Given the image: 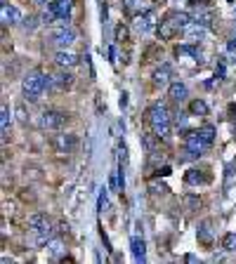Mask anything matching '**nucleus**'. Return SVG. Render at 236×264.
<instances>
[{
	"label": "nucleus",
	"mask_w": 236,
	"mask_h": 264,
	"mask_svg": "<svg viewBox=\"0 0 236 264\" xmlns=\"http://www.w3.org/2000/svg\"><path fill=\"white\" fill-rule=\"evenodd\" d=\"M50 85H52V76L36 69V71H29V73L24 76L22 92H24V97H26L29 101H38L40 94L45 92V90H50Z\"/></svg>",
	"instance_id": "nucleus-1"
},
{
	"label": "nucleus",
	"mask_w": 236,
	"mask_h": 264,
	"mask_svg": "<svg viewBox=\"0 0 236 264\" xmlns=\"http://www.w3.org/2000/svg\"><path fill=\"white\" fill-rule=\"evenodd\" d=\"M147 120H149L151 130H154V135H156L158 140H168V137H170L173 116H170V111H168V106H165V104L156 101V104L149 109V113H147Z\"/></svg>",
	"instance_id": "nucleus-2"
},
{
	"label": "nucleus",
	"mask_w": 236,
	"mask_h": 264,
	"mask_svg": "<svg viewBox=\"0 0 236 264\" xmlns=\"http://www.w3.org/2000/svg\"><path fill=\"white\" fill-rule=\"evenodd\" d=\"M191 22H194V19H191V15H187V12H170V15L161 22V26H158V38L161 40L175 38V36L180 31H184Z\"/></svg>",
	"instance_id": "nucleus-3"
},
{
	"label": "nucleus",
	"mask_w": 236,
	"mask_h": 264,
	"mask_svg": "<svg viewBox=\"0 0 236 264\" xmlns=\"http://www.w3.org/2000/svg\"><path fill=\"white\" fill-rule=\"evenodd\" d=\"M69 123V113L57 109H47L38 116V127L40 130H50V132H59L64 130V125Z\"/></svg>",
	"instance_id": "nucleus-4"
},
{
	"label": "nucleus",
	"mask_w": 236,
	"mask_h": 264,
	"mask_svg": "<svg viewBox=\"0 0 236 264\" xmlns=\"http://www.w3.org/2000/svg\"><path fill=\"white\" fill-rule=\"evenodd\" d=\"M184 147H187V158H201L203 151L210 144L201 137L198 130H189V132H184Z\"/></svg>",
	"instance_id": "nucleus-5"
},
{
	"label": "nucleus",
	"mask_w": 236,
	"mask_h": 264,
	"mask_svg": "<svg viewBox=\"0 0 236 264\" xmlns=\"http://www.w3.org/2000/svg\"><path fill=\"white\" fill-rule=\"evenodd\" d=\"M154 26H156V15H154L151 10H147V12H142V15L135 17L133 31L137 33V36H144V33H149Z\"/></svg>",
	"instance_id": "nucleus-6"
},
{
	"label": "nucleus",
	"mask_w": 236,
	"mask_h": 264,
	"mask_svg": "<svg viewBox=\"0 0 236 264\" xmlns=\"http://www.w3.org/2000/svg\"><path fill=\"white\" fill-rule=\"evenodd\" d=\"M29 231H31L33 245H45L50 238H55V229H52L50 222H47V224H40V226H29Z\"/></svg>",
	"instance_id": "nucleus-7"
},
{
	"label": "nucleus",
	"mask_w": 236,
	"mask_h": 264,
	"mask_svg": "<svg viewBox=\"0 0 236 264\" xmlns=\"http://www.w3.org/2000/svg\"><path fill=\"white\" fill-rule=\"evenodd\" d=\"M76 40V31H73V26H64V29H52V43H55L59 50L64 47H69L71 43Z\"/></svg>",
	"instance_id": "nucleus-8"
},
{
	"label": "nucleus",
	"mask_w": 236,
	"mask_h": 264,
	"mask_svg": "<svg viewBox=\"0 0 236 264\" xmlns=\"http://www.w3.org/2000/svg\"><path fill=\"white\" fill-rule=\"evenodd\" d=\"M52 144H55V149L59 154H71L73 149L78 147V137L76 135H57Z\"/></svg>",
	"instance_id": "nucleus-9"
},
{
	"label": "nucleus",
	"mask_w": 236,
	"mask_h": 264,
	"mask_svg": "<svg viewBox=\"0 0 236 264\" xmlns=\"http://www.w3.org/2000/svg\"><path fill=\"white\" fill-rule=\"evenodd\" d=\"M182 33L187 36L189 43H201V40L205 38V33H208V26H203V24H198L196 19H194V22L189 24V26Z\"/></svg>",
	"instance_id": "nucleus-10"
},
{
	"label": "nucleus",
	"mask_w": 236,
	"mask_h": 264,
	"mask_svg": "<svg viewBox=\"0 0 236 264\" xmlns=\"http://www.w3.org/2000/svg\"><path fill=\"white\" fill-rule=\"evenodd\" d=\"M71 85H73V76H71L69 71H59V73L52 76V85H50V90L64 92V90H69Z\"/></svg>",
	"instance_id": "nucleus-11"
},
{
	"label": "nucleus",
	"mask_w": 236,
	"mask_h": 264,
	"mask_svg": "<svg viewBox=\"0 0 236 264\" xmlns=\"http://www.w3.org/2000/svg\"><path fill=\"white\" fill-rule=\"evenodd\" d=\"M55 62L62 66V69H73L76 64H78V55L76 52H71V50H57V55H55Z\"/></svg>",
	"instance_id": "nucleus-12"
},
{
	"label": "nucleus",
	"mask_w": 236,
	"mask_h": 264,
	"mask_svg": "<svg viewBox=\"0 0 236 264\" xmlns=\"http://www.w3.org/2000/svg\"><path fill=\"white\" fill-rule=\"evenodd\" d=\"M45 250H47V255L52 257V259H64L66 257V248H64V241L62 238H50V241L45 243Z\"/></svg>",
	"instance_id": "nucleus-13"
},
{
	"label": "nucleus",
	"mask_w": 236,
	"mask_h": 264,
	"mask_svg": "<svg viewBox=\"0 0 236 264\" xmlns=\"http://www.w3.org/2000/svg\"><path fill=\"white\" fill-rule=\"evenodd\" d=\"M47 8L57 12V17H66L71 19V12H73V0H52V3H47Z\"/></svg>",
	"instance_id": "nucleus-14"
},
{
	"label": "nucleus",
	"mask_w": 236,
	"mask_h": 264,
	"mask_svg": "<svg viewBox=\"0 0 236 264\" xmlns=\"http://www.w3.org/2000/svg\"><path fill=\"white\" fill-rule=\"evenodd\" d=\"M0 17H3V24H22V19H24L22 12L17 8H12V5H8V3H3Z\"/></svg>",
	"instance_id": "nucleus-15"
},
{
	"label": "nucleus",
	"mask_w": 236,
	"mask_h": 264,
	"mask_svg": "<svg viewBox=\"0 0 236 264\" xmlns=\"http://www.w3.org/2000/svg\"><path fill=\"white\" fill-rule=\"evenodd\" d=\"M184 182H187L189 187H198V184H208V182H210V177H208L203 170L191 168V170H187V175H184Z\"/></svg>",
	"instance_id": "nucleus-16"
},
{
	"label": "nucleus",
	"mask_w": 236,
	"mask_h": 264,
	"mask_svg": "<svg viewBox=\"0 0 236 264\" xmlns=\"http://www.w3.org/2000/svg\"><path fill=\"white\" fill-rule=\"evenodd\" d=\"M187 94H189V90L184 83H170V87H168V97L173 101H177V104H182V101L187 99Z\"/></svg>",
	"instance_id": "nucleus-17"
},
{
	"label": "nucleus",
	"mask_w": 236,
	"mask_h": 264,
	"mask_svg": "<svg viewBox=\"0 0 236 264\" xmlns=\"http://www.w3.org/2000/svg\"><path fill=\"white\" fill-rule=\"evenodd\" d=\"M170 64H163L161 69L154 71V85L156 87H165V85H170Z\"/></svg>",
	"instance_id": "nucleus-18"
},
{
	"label": "nucleus",
	"mask_w": 236,
	"mask_h": 264,
	"mask_svg": "<svg viewBox=\"0 0 236 264\" xmlns=\"http://www.w3.org/2000/svg\"><path fill=\"white\" fill-rule=\"evenodd\" d=\"M130 245H133V257H135V262H144V259H147V248H144V241H142L140 236H133Z\"/></svg>",
	"instance_id": "nucleus-19"
},
{
	"label": "nucleus",
	"mask_w": 236,
	"mask_h": 264,
	"mask_svg": "<svg viewBox=\"0 0 236 264\" xmlns=\"http://www.w3.org/2000/svg\"><path fill=\"white\" fill-rule=\"evenodd\" d=\"M123 10H126L128 15H142V12H147V5H144V0H123Z\"/></svg>",
	"instance_id": "nucleus-20"
},
{
	"label": "nucleus",
	"mask_w": 236,
	"mask_h": 264,
	"mask_svg": "<svg viewBox=\"0 0 236 264\" xmlns=\"http://www.w3.org/2000/svg\"><path fill=\"white\" fill-rule=\"evenodd\" d=\"M10 123H12V113H10V109L5 106V104H3V109H0V127H3V142L8 140Z\"/></svg>",
	"instance_id": "nucleus-21"
},
{
	"label": "nucleus",
	"mask_w": 236,
	"mask_h": 264,
	"mask_svg": "<svg viewBox=\"0 0 236 264\" xmlns=\"http://www.w3.org/2000/svg\"><path fill=\"white\" fill-rule=\"evenodd\" d=\"M140 142H142V147L147 149L149 154H154V151L158 149V137L154 135V132H142V140Z\"/></svg>",
	"instance_id": "nucleus-22"
},
{
	"label": "nucleus",
	"mask_w": 236,
	"mask_h": 264,
	"mask_svg": "<svg viewBox=\"0 0 236 264\" xmlns=\"http://www.w3.org/2000/svg\"><path fill=\"white\" fill-rule=\"evenodd\" d=\"M189 113L191 116H208V104L203 99H194L189 104Z\"/></svg>",
	"instance_id": "nucleus-23"
},
{
	"label": "nucleus",
	"mask_w": 236,
	"mask_h": 264,
	"mask_svg": "<svg viewBox=\"0 0 236 264\" xmlns=\"http://www.w3.org/2000/svg\"><path fill=\"white\" fill-rule=\"evenodd\" d=\"M198 241L201 243H212V229H210V222H203V224L198 226Z\"/></svg>",
	"instance_id": "nucleus-24"
},
{
	"label": "nucleus",
	"mask_w": 236,
	"mask_h": 264,
	"mask_svg": "<svg viewBox=\"0 0 236 264\" xmlns=\"http://www.w3.org/2000/svg\"><path fill=\"white\" fill-rule=\"evenodd\" d=\"M222 248L227 250V252H236V233H224V238H222Z\"/></svg>",
	"instance_id": "nucleus-25"
},
{
	"label": "nucleus",
	"mask_w": 236,
	"mask_h": 264,
	"mask_svg": "<svg viewBox=\"0 0 236 264\" xmlns=\"http://www.w3.org/2000/svg\"><path fill=\"white\" fill-rule=\"evenodd\" d=\"M198 132H201V137H203L208 144L215 142V125H203V127H198Z\"/></svg>",
	"instance_id": "nucleus-26"
},
{
	"label": "nucleus",
	"mask_w": 236,
	"mask_h": 264,
	"mask_svg": "<svg viewBox=\"0 0 236 264\" xmlns=\"http://www.w3.org/2000/svg\"><path fill=\"white\" fill-rule=\"evenodd\" d=\"M50 219H47V215H43V212H36V215H31L29 217V226H40V224H47Z\"/></svg>",
	"instance_id": "nucleus-27"
},
{
	"label": "nucleus",
	"mask_w": 236,
	"mask_h": 264,
	"mask_svg": "<svg viewBox=\"0 0 236 264\" xmlns=\"http://www.w3.org/2000/svg\"><path fill=\"white\" fill-rule=\"evenodd\" d=\"M36 26H38V19H33V17H24V19H22V29L26 33H31Z\"/></svg>",
	"instance_id": "nucleus-28"
},
{
	"label": "nucleus",
	"mask_w": 236,
	"mask_h": 264,
	"mask_svg": "<svg viewBox=\"0 0 236 264\" xmlns=\"http://www.w3.org/2000/svg\"><path fill=\"white\" fill-rule=\"evenodd\" d=\"M15 113H17V120H19L22 125H26V123H29V116H26V109H24L22 104H19V106H15Z\"/></svg>",
	"instance_id": "nucleus-29"
},
{
	"label": "nucleus",
	"mask_w": 236,
	"mask_h": 264,
	"mask_svg": "<svg viewBox=\"0 0 236 264\" xmlns=\"http://www.w3.org/2000/svg\"><path fill=\"white\" fill-rule=\"evenodd\" d=\"M173 123H175V127H177V130H182V132L187 130V116H184V113H177Z\"/></svg>",
	"instance_id": "nucleus-30"
},
{
	"label": "nucleus",
	"mask_w": 236,
	"mask_h": 264,
	"mask_svg": "<svg viewBox=\"0 0 236 264\" xmlns=\"http://www.w3.org/2000/svg\"><path fill=\"white\" fill-rule=\"evenodd\" d=\"M224 73H227V64H224V59H220V62H217V66H215V78H217V80H222V78H224Z\"/></svg>",
	"instance_id": "nucleus-31"
},
{
	"label": "nucleus",
	"mask_w": 236,
	"mask_h": 264,
	"mask_svg": "<svg viewBox=\"0 0 236 264\" xmlns=\"http://www.w3.org/2000/svg\"><path fill=\"white\" fill-rule=\"evenodd\" d=\"M234 172H236V163H229L227 168H224V184L229 187V182H231V177H234Z\"/></svg>",
	"instance_id": "nucleus-32"
},
{
	"label": "nucleus",
	"mask_w": 236,
	"mask_h": 264,
	"mask_svg": "<svg viewBox=\"0 0 236 264\" xmlns=\"http://www.w3.org/2000/svg\"><path fill=\"white\" fill-rule=\"evenodd\" d=\"M126 38H128V29L121 24V26H116V40L121 43V40H126Z\"/></svg>",
	"instance_id": "nucleus-33"
},
{
	"label": "nucleus",
	"mask_w": 236,
	"mask_h": 264,
	"mask_svg": "<svg viewBox=\"0 0 236 264\" xmlns=\"http://www.w3.org/2000/svg\"><path fill=\"white\" fill-rule=\"evenodd\" d=\"M168 175H173V168H170V165H163V168H156V177H168Z\"/></svg>",
	"instance_id": "nucleus-34"
},
{
	"label": "nucleus",
	"mask_w": 236,
	"mask_h": 264,
	"mask_svg": "<svg viewBox=\"0 0 236 264\" xmlns=\"http://www.w3.org/2000/svg\"><path fill=\"white\" fill-rule=\"evenodd\" d=\"M104 205H106V189H99V198H97V208L104 210Z\"/></svg>",
	"instance_id": "nucleus-35"
},
{
	"label": "nucleus",
	"mask_w": 236,
	"mask_h": 264,
	"mask_svg": "<svg viewBox=\"0 0 236 264\" xmlns=\"http://www.w3.org/2000/svg\"><path fill=\"white\" fill-rule=\"evenodd\" d=\"M187 205H189V208H196L198 198H196V196H187Z\"/></svg>",
	"instance_id": "nucleus-36"
},
{
	"label": "nucleus",
	"mask_w": 236,
	"mask_h": 264,
	"mask_svg": "<svg viewBox=\"0 0 236 264\" xmlns=\"http://www.w3.org/2000/svg\"><path fill=\"white\" fill-rule=\"evenodd\" d=\"M109 62H116V50L113 47H109Z\"/></svg>",
	"instance_id": "nucleus-37"
},
{
	"label": "nucleus",
	"mask_w": 236,
	"mask_h": 264,
	"mask_svg": "<svg viewBox=\"0 0 236 264\" xmlns=\"http://www.w3.org/2000/svg\"><path fill=\"white\" fill-rule=\"evenodd\" d=\"M229 113H231V118H236V104H229Z\"/></svg>",
	"instance_id": "nucleus-38"
},
{
	"label": "nucleus",
	"mask_w": 236,
	"mask_h": 264,
	"mask_svg": "<svg viewBox=\"0 0 236 264\" xmlns=\"http://www.w3.org/2000/svg\"><path fill=\"white\" fill-rule=\"evenodd\" d=\"M156 3H158V5H163V3H165V0H156Z\"/></svg>",
	"instance_id": "nucleus-39"
},
{
	"label": "nucleus",
	"mask_w": 236,
	"mask_h": 264,
	"mask_svg": "<svg viewBox=\"0 0 236 264\" xmlns=\"http://www.w3.org/2000/svg\"><path fill=\"white\" fill-rule=\"evenodd\" d=\"M3 3H8V0H3Z\"/></svg>",
	"instance_id": "nucleus-40"
},
{
	"label": "nucleus",
	"mask_w": 236,
	"mask_h": 264,
	"mask_svg": "<svg viewBox=\"0 0 236 264\" xmlns=\"http://www.w3.org/2000/svg\"><path fill=\"white\" fill-rule=\"evenodd\" d=\"M234 40H236V38H234Z\"/></svg>",
	"instance_id": "nucleus-41"
}]
</instances>
